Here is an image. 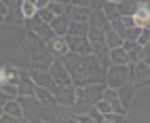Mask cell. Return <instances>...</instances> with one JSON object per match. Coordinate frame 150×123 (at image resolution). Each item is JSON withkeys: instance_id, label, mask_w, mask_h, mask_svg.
I'll return each instance as SVG.
<instances>
[{"instance_id": "obj_1", "label": "cell", "mask_w": 150, "mask_h": 123, "mask_svg": "<svg viewBox=\"0 0 150 123\" xmlns=\"http://www.w3.org/2000/svg\"><path fill=\"white\" fill-rule=\"evenodd\" d=\"M66 64V68L72 74V81L76 85H91V83H106V70L104 64L93 53L91 55H78V53H66L59 57Z\"/></svg>"}, {"instance_id": "obj_2", "label": "cell", "mask_w": 150, "mask_h": 123, "mask_svg": "<svg viewBox=\"0 0 150 123\" xmlns=\"http://www.w3.org/2000/svg\"><path fill=\"white\" fill-rule=\"evenodd\" d=\"M125 85H131V64H110L106 70V87L118 91Z\"/></svg>"}, {"instance_id": "obj_3", "label": "cell", "mask_w": 150, "mask_h": 123, "mask_svg": "<svg viewBox=\"0 0 150 123\" xmlns=\"http://www.w3.org/2000/svg\"><path fill=\"white\" fill-rule=\"evenodd\" d=\"M25 30L30 34H36V36H40L42 40H51L53 36H55V32H53V28H51V24H45L42 19H38L36 15L34 17H30V19H25Z\"/></svg>"}, {"instance_id": "obj_4", "label": "cell", "mask_w": 150, "mask_h": 123, "mask_svg": "<svg viewBox=\"0 0 150 123\" xmlns=\"http://www.w3.org/2000/svg\"><path fill=\"white\" fill-rule=\"evenodd\" d=\"M17 102H19V104H21V108H23V117L32 119V121L40 115L42 108H45V104L38 100V96H19Z\"/></svg>"}, {"instance_id": "obj_5", "label": "cell", "mask_w": 150, "mask_h": 123, "mask_svg": "<svg viewBox=\"0 0 150 123\" xmlns=\"http://www.w3.org/2000/svg\"><path fill=\"white\" fill-rule=\"evenodd\" d=\"M53 96L57 100V104H62V106L76 104V87H72V85H57L53 89Z\"/></svg>"}, {"instance_id": "obj_6", "label": "cell", "mask_w": 150, "mask_h": 123, "mask_svg": "<svg viewBox=\"0 0 150 123\" xmlns=\"http://www.w3.org/2000/svg\"><path fill=\"white\" fill-rule=\"evenodd\" d=\"M49 72H51V77L55 79L57 85H72V83H74L70 70L66 68V64H64L62 59H55L53 64H51V68H49Z\"/></svg>"}, {"instance_id": "obj_7", "label": "cell", "mask_w": 150, "mask_h": 123, "mask_svg": "<svg viewBox=\"0 0 150 123\" xmlns=\"http://www.w3.org/2000/svg\"><path fill=\"white\" fill-rule=\"evenodd\" d=\"M68 38V47L72 53H78V55H91L93 53V47H91V40L87 36H66Z\"/></svg>"}, {"instance_id": "obj_8", "label": "cell", "mask_w": 150, "mask_h": 123, "mask_svg": "<svg viewBox=\"0 0 150 123\" xmlns=\"http://www.w3.org/2000/svg\"><path fill=\"white\" fill-rule=\"evenodd\" d=\"M47 49L51 51V55L55 59L64 57L66 53H70V47H68V38L66 36H53L51 40L47 43Z\"/></svg>"}, {"instance_id": "obj_9", "label": "cell", "mask_w": 150, "mask_h": 123, "mask_svg": "<svg viewBox=\"0 0 150 123\" xmlns=\"http://www.w3.org/2000/svg\"><path fill=\"white\" fill-rule=\"evenodd\" d=\"M30 77L34 79V83L36 85H40V87H47V89H55L57 83H55V79L51 77V72L49 70H40V68H32L30 70Z\"/></svg>"}, {"instance_id": "obj_10", "label": "cell", "mask_w": 150, "mask_h": 123, "mask_svg": "<svg viewBox=\"0 0 150 123\" xmlns=\"http://www.w3.org/2000/svg\"><path fill=\"white\" fill-rule=\"evenodd\" d=\"M89 28H95V30H102V32H108L112 24H110V19L106 17L104 9L102 11H91V17H89Z\"/></svg>"}, {"instance_id": "obj_11", "label": "cell", "mask_w": 150, "mask_h": 123, "mask_svg": "<svg viewBox=\"0 0 150 123\" xmlns=\"http://www.w3.org/2000/svg\"><path fill=\"white\" fill-rule=\"evenodd\" d=\"M72 21H83L89 24V17H91V6H68V13H66Z\"/></svg>"}, {"instance_id": "obj_12", "label": "cell", "mask_w": 150, "mask_h": 123, "mask_svg": "<svg viewBox=\"0 0 150 123\" xmlns=\"http://www.w3.org/2000/svg\"><path fill=\"white\" fill-rule=\"evenodd\" d=\"M70 24H72V19H70L68 15H59V17H55L53 21H51V28H53L55 36H66L68 30H70Z\"/></svg>"}, {"instance_id": "obj_13", "label": "cell", "mask_w": 150, "mask_h": 123, "mask_svg": "<svg viewBox=\"0 0 150 123\" xmlns=\"http://www.w3.org/2000/svg\"><path fill=\"white\" fill-rule=\"evenodd\" d=\"M19 96H36V83L30 74L21 72V79H19Z\"/></svg>"}, {"instance_id": "obj_14", "label": "cell", "mask_w": 150, "mask_h": 123, "mask_svg": "<svg viewBox=\"0 0 150 123\" xmlns=\"http://www.w3.org/2000/svg\"><path fill=\"white\" fill-rule=\"evenodd\" d=\"M150 77V68L146 61H135L131 64V81H146Z\"/></svg>"}, {"instance_id": "obj_15", "label": "cell", "mask_w": 150, "mask_h": 123, "mask_svg": "<svg viewBox=\"0 0 150 123\" xmlns=\"http://www.w3.org/2000/svg\"><path fill=\"white\" fill-rule=\"evenodd\" d=\"M108 57H110V64H131V61H129V53L125 51V47L110 49L108 51Z\"/></svg>"}, {"instance_id": "obj_16", "label": "cell", "mask_w": 150, "mask_h": 123, "mask_svg": "<svg viewBox=\"0 0 150 123\" xmlns=\"http://www.w3.org/2000/svg\"><path fill=\"white\" fill-rule=\"evenodd\" d=\"M135 26L137 28H150V11L148 9H144L142 4L137 6V11H135Z\"/></svg>"}, {"instance_id": "obj_17", "label": "cell", "mask_w": 150, "mask_h": 123, "mask_svg": "<svg viewBox=\"0 0 150 123\" xmlns=\"http://www.w3.org/2000/svg\"><path fill=\"white\" fill-rule=\"evenodd\" d=\"M123 36L116 32L114 28H110L108 32H106V45H108V49H116V47H123Z\"/></svg>"}, {"instance_id": "obj_18", "label": "cell", "mask_w": 150, "mask_h": 123, "mask_svg": "<svg viewBox=\"0 0 150 123\" xmlns=\"http://www.w3.org/2000/svg\"><path fill=\"white\" fill-rule=\"evenodd\" d=\"M2 108H4V112H8V115H13L17 119L23 117V108H21V104H19L17 100H6L4 104H2Z\"/></svg>"}, {"instance_id": "obj_19", "label": "cell", "mask_w": 150, "mask_h": 123, "mask_svg": "<svg viewBox=\"0 0 150 123\" xmlns=\"http://www.w3.org/2000/svg\"><path fill=\"white\" fill-rule=\"evenodd\" d=\"M133 87L131 85H125L118 89V100H121V104L125 106V110H129V104H131V98H133Z\"/></svg>"}, {"instance_id": "obj_20", "label": "cell", "mask_w": 150, "mask_h": 123, "mask_svg": "<svg viewBox=\"0 0 150 123\" xmlns=\"http://www.w3.org/2000/svg\"><path fill=\"white\" fill-rule=\"evenodd\" d=\"M70 36H87L89 34V24H83V21H72L70 24V30H68ZM66 34V36H68Z\"/></svg>"}, {"instance_id": "obj_21", "label": "cell", "mask_w": 150, "mask_h": 123, "mask_svg": "<svg viewBox=\"0 0 150 123\" xmlns=\"http://www.w3.org/2000/svg\"><path fill=\"white\" fill-rule=\"evenodd\" d=\"M139 2L137 0H123V2H118V11H121V17L123 15H135Z\"/></svg>"}, {"instance_id": "obj_22", "label": "cell", "mask_w": 150, "mask_h": 123, "mask_svg": "<svg viewBox=\"0 0 150 123\" xmlns=\"http://www.w3.org/2000/svg\"><path fill=\"white\" fill-rule=\"evenodd\" d=\"M104 13H106V17L110 19V24H112V21H118V19H121L118 2H106V6H104Z\"/></svg>"}, {"instance_id": "obj_23", "label": "cell", "mask_w": 150, "mask_h": 123, "mask_svg": "<svg viewBox=\"0 0 150 123\" xmlns=\"http://www.w3.org/2000/svg\"><path fill=\"white\" fill-rule=\"evenodd\" d=\"M127 53H129V61H131V64H135V61H144V59H146V55H144V47H142V45H135L133 49H129Z\"/></svg>"}, {"instance_id": "obj_24", "label": "cell", "mask_w": 150, "mask_h": 123, "mask_svg": "<svg viewBox=\"0 0 150 123\" xmlns=\"http://www.w3.org/2000/svg\"><path fill=\"white\" fill-rule=\"evenodd\" d=\"M2 94L8 98V100H17L19 98V87L15 85V83H2Z\"/></svg>"}, {"instance_id": "obj_25", "label": "cell", "mask_w": 150, "mask_h": 123, "mask_svg": "<svg viewBox=\"0 0 150 123\" xmlns=\"http://www.w3.org/2000/svg\"><path fill=\"white\" fill-rule=\"evenodd\" d=\"M49 11H51L55 17H59V15H66L68 13V4H64V2H49Z\"/></svg>"}, {"instance_id": "obj_26", "label": "cell", "mask_w": 150, "mask_h": 123, "mask_svg": "<svg viewBox=\"0 0 150 123\" xmlns=\"http://www.w3.org/2000/svg\"><path fill=\"white\" fill-rule=\"evenodd\" d=\"M21 13H23L25 19H30V17H34V15L38 13V6H36L34 2H28V0H23V4H21Z\"/></svg>"}, {"instance_id": "obj_27", "label": "cell", "mask_w": 150, "mask_h": 123, "mask_svg": "<svg viewBox=\"0 0 150 123\" xmlns=\"http://www.w3.org/2000/svg\"><path fill=\"white\" fill-rule=\"evenodd\" d=\"M139 32H142V28H129L125 30V34H123V40H131V43H137V38H139Z\"/></svg>"}, {"instance_id": "obj_28", "label": "cell", "mask_w": 150, "mask_h": 123, "mask_svg": "<svg viewBox=\"0 0 150 123\" xmlns=\"http://www.w3.org/2000/svg\"><path fill=\"white\" fill-rule=\"evenodd\" d=\"M95 108H97L99 112H102V115H110V112H112V104H110L108 100H104V98L95 104Z\"/></svg>"}, {"instance_id": "obj_29", "label": "cell", "mask_w": 150, "mask_h": 123, "mask_svg": "<svg viewBox=\"0 0 150 123\" xmlns=\"http://www.w3.org/2000/svg\"><path fill=\"white\" fill-rule=\"evenodd\" d=\"M36 17H38V19H42L45 24H51L53 19H55V15H53L51 11H49V6H47V9H40V11L36 13Z\"/></svg>"}, {"instance_id": "obj_30", "label": "cell", "mask_w": 150, "mask_h": 123, "mask_svg": "<svg viewBox=\"0 0 150 123\" xmlns=\"http://www.w3.org/2000/svg\"><path fill=\"white\" fill-rule=\"evenodd\" d=\"M89 117H91L95 123H104V121H106V115H102V112H99L95 106H91V108H89Z\"/></svg>"}, {"instance_id": "obj_31", "label": "cell", "mask_w": 150, "mask_h": 123, "mask_svg": "<svg viewBox=\"0 0 150 123\" xmlns=\"http://www.w3.org/2000/svg\"><path fill=\"white\" fill-rule=\"evenodd\" d=\"M150 43V28H142V32H139V38H137V45H148Z\"/></svg>"}, {"instance_id": "obj_32", "label": "cell", "mask_w": 150, "mask_h": 123, "mask_svg": "<svg viewBox=\"0 0 150 123\" xmlns=\"http://www.w3.org/2000/svg\"><path fill=\"white\" fill-rule=\"evenodd\" d=\"M106 121H112V123H127L125 115H121V112H110V115H106Z\"/></svg>"}, {"instance_id": "obj_33", "label": "cell", "mask_w": 150, "mask_h": 123, "mask_svg": "<svg viewBox=\"0 0 150 123\" xmlns=\"http://www.w3.org/2000/svg\"><path fill=\"white\" fill-rule=\"evenodd\" d=\"M121 24H123L127 30H129V28H135V17H133V15H123V17H121Z\"/></svg>"}, {"instance_id": "obj_34", "label": "cell", "mask_w": 150, "mask_h": 123, "mask_svg": "<svg viewBox=\"0 0 150 123\" xmlns=\"http://www.w3.org/2000/svg\"><path fill=\"white\" fill-rule=\"evenodd\" d=\"M21 119H17V117H13V115H8V112H4L2 117H0V123H19Z\"/></svg>"}, {"instance_id": "obj_35", "label": "cell", "mask_w": 150, "mask_h": 123, "mask_svg": "<svg viewBox=\"0 0 150 123\" xmlns=\"http://www.w3.org/2000/svg\"><path fill=\"white\" fill-rule=\"evenodd\" d=\"M106 6V0H91V11H102Z\"/></svg>"}, {"instance_id": "obj_36", "label": "cell", "mask_w": 150, "mask_h": 123, "mask_svg": "<svg viewBox=\"0 0 150 123\" xmlns=\"http://www.w3.org/2000/svg\"><path fill=\"white\" fill-rule=\"evenodd\" d=\"M57 123H78V117H76V115H74V117H72V115H64V117H59Z\"/></svg>"}, {"instance_id": "obj_37", "label": "cell", "mask_w": 150, "mask_h": 123, "mask_svg": "<svg viewBox=\"0 0 150 123\" xmlns=\"http://www.w3.org/2000/svg\"><path fill=\"white\" fill-rule=\"evenodd\" d=\"M78 117V123H95L91 117H89V112H81V115H76Z\"/></svg>"}, {"instance_id": "obj_38", "label": "cell", "mask_w": 150, "mask_h": 123, "mask_svg": "<svg viewBox=\"0 0 150 123\" xmlns=\"http://www.w3.org/2000/svg\"><path fill=\"white\" fill-rule=\"evenodd\" d=\"M8 11H11V6H8V4L4 2V0H0V15L6 17V15H8Z\"/></svg>"}, {"instance_id": "obj_39", "label": "cell", "mask_w": 150, "mask_h": 123, "mask_svg": "<svg viewBox=\"0 0 150 123\" xmlns=\"http://www.w3.org/2000/svg\"><path fill=\"white\" fill-rule=\"evenodd\" d=\"M72 6H91V0H72Z\"/></svg>"}, {"instance_id": "obj_40", "label": "cell", "mask_w": 150, "mask_h": 123, "mask_svg": "<svg viewBox=\"0 0 150 123\" xmlns=\"http://www.w3.org/2000/svg\"><path fill=\"white\" fill-rule=\"evenodd\" d=\"M49 2H51V0H36V6H38V11H40V9H47V6H49Z\"/></svg>"}, {"instance_id": "obj_41", "label": "cell", "mask_w": 150, "mask_h": 123, "mask_svg": "<svg viewBox=\"0 0 150 123\" xmlns=\"http://www.w3.org/2000/svg\"><path fill=\"white\" fill-rule=\"evenodd\" d=\"M6 81V74H4V68H0V87H2V83Z\"/></svg>"}, {"instance_id": "obj_42", "label": "cell", "mask_w": 150, "mask_h": 123, "mask_svg": "<svg viewBox=\"0 0 150 123\" xmlns=\"http://www.w3.org/2000/svg\"><path fill=\"white\" fill-rule=\"evenodd\" d=\"M144 55H146V59L150 57V43H148V45H144Z\"/></svg>"}, {"instance_id": "obj_43", "label": "cell", "mask_w": 150, "mask_h": 123, "mask_svg": "<svg viewBox=\"0 0 150 123\" xmlns=\"http://www.w3.org/2000/svg\"><path fill=\"white\" fill-rule=\"evenodd\" d=\"M139 4H142L144 9H148V11H150V0H142V2H139Z\"/></svg>"}, {"instance_id": "obj_44", "label": "cell", "mask_w": 150, "mask_h": 123, "mask_svg": "<svg viewBox=\"0 0 150 123\" xmlns=\"http://www.w3.org/2000/svg\"><path fill=\"white\" fill-rule=\"evenodd\" d=\"M6 21V17H2V15H0V24H4Z\"/></svg>"}, {"instance_id": "obj_45", "label": "cell", "mask_w": 150, "mask_h": 123, "mask_svg": "<svg viewBox=\"0 0 150 123\" xmlns=\"http://www.w3.org/2000/svg\"><path fill=\"white\" fill-rule=\"evenodd\" d=\"M106 2H123V0H106Z\"/></svg>"}, {"instance_id": "obj_46", "label": "cell", "mask_w": 150, "mask_h": 123, "mask_svg": "<svg viewBox=\"0 0 150 123\" xmlns=\"http://www.w3.org/2000/svg\"><path fill=\"white\" fill-rule=\"evenodd\" d=\"M2 115H4V108H2V106H0V117H2Z\"/></svg>"}, {"instance_id": "obj_47", "label": "cell", "mask_w": 150, "mask_h": 123, "mask_svg": "<svg viewBox=\"0 0 150 123\" xmlns=\"http://www.w3.org/2000/svg\"><path fill=\"white\" fill-rule=\"evenodd\" d=\"M144 61H146V64H148V68H150V57H148V59H144Z\"/></svg>"}, {"instance_id": "obj_48", "label": "cell", "mask_w": 150, "mask_h": 123, "mask_svg": "<svg viewBox=\"0 0 150 123\" xmlns=\"http://www.w3.org/2000/svg\"><path fill=\"white\" fill-rule=\"evenodd\" d=\"M28 2H34V4H36V0H28Z\"/></svg>"}]
</instances>
